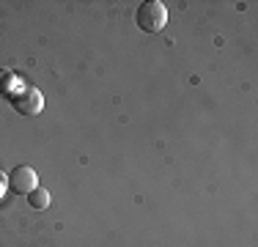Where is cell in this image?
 Segmentation results:
<instances>
[{
    "instance_id": "obj_1",
    "label": "cell",
    "mask_w": 258,
    "mask_h": 247,
    "mask_svg": "<svg viewBox=\"0 0 258 247\" xmlns=\"http://www.w3.org/2000/svg\"><path fill=\"white\" fill-rule=\"evenodd\" d=\"M135 22L143 33H159L168 22V9L159 0H146V3L138 6V14H135Z\"/></svg>"
},
{
    "instance_id": "obj_2",
    "label": "cell",
    "mask_w": 258,
    "mask_h": 247,
    "mask_svg": "<svg viewBox=\"0 0 258 247\" xmlns=\"http://www.w3.org/2000/svg\"><path fill=\"white\" fill-rule=\"evenodd\" d=\"M36 181H39V176H36V170L30 168V165H17L9 176V187H11V193H17V195H28L30 190H36L39 187Z\"/></svg>"
},
{
    "instance_id": "obj_3",
    "label": "cell",
    "mask_w": 258,
    "mask_h": 247,
    "mask_svg": "<svg viewBox=\"0 0 258 247\" xmlns=\"http://www.w3.org/2000/svg\"><path fill=\"white\" fill-rule=\"evenodd\" d=\"M14 107L20 110L22 115H39L44 110V96L36 88H22L20 94L14 96Z\"/></svg>"
},
{
    "instance_id": "obj_4",
    "label": "cell",
    "mask_w": 258,
    "mask_h": 247,
    "mask_svg": "<svg viewBox=\"0 0 258 247\" xmlns=\"http://www.w3.org/2000/svg\"><path fill=\"white\" fill-rule=\"evenodd\" d=\"M28 203H30L33 209H39V212H41V209H47V206H50V193H47L44 187L30 190V193H28Z\"/></svg>"
}]
</instances>
